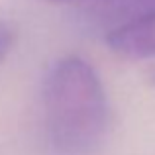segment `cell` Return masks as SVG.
Segmentation results:
<instances>
[{
	"instance_id": "cell-1",
	"label": "cell",
	"mask_w": 155,
	"mask_h": 155,
	"mask_svg": "<svg viewBox=\"0 0 155 155\" xmlns=\"http://www.w3.org/2000/svg\"><path fill=\"white\" fill-rule=\"evenodd\" d=\"M108 96L98 73L79 55L59 59L43 83L47 140L61 155H87L104 140Z\"/></svg>"
},
{
	"instance_id": "cell-2",
	"label": "cell",
	"mask_w": 155,
	"mask_h": 155,
	"mask_svg": "<svg viewBox=\"0 0 155 155\" xmlns=\"http://www.w3.org/2000/svg\"><path fill=\"white\" fill-rule=\"evenodd\" d=\"M104 41L126 59H155V10L136 14L108 28Z\"/></svg>"
},
{
	"instance_id": "cell-3",
	"label": "cell",
	"mask_w": 155,
	"mask_h": 155,
	"mask_svg": "<svg viewBox=\"0 0 155 155\" xmlns=\"http://www.w3.org/2000/svg\"><path fill=\"white\" fill-rule=\"evenodd\" d=\"M16 43V28L8 22H0V63L8 57Z\"/></svg>"
},
{
	"instance_id": "cell-4",
	"label": "cell",
	"mask_w": 155,
	"mask_h": 155,
	"mask_svg": "<svg viewBox=\"0 0 155 155\" xmlns=\"http://www.w3.org/2000/svg\"><path fill=\"white\" fill-rule=\"evenodd\" d=\"M49 2H73V0H49Z\"/></svg>"
}]
</instances>
